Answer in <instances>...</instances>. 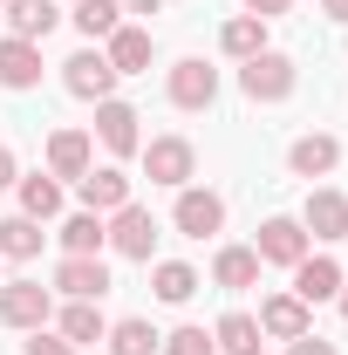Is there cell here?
<instances>
[{
  "instance_id": "obj_29",
  "label": "cell",
  "mask_w": 348,
  "mask_h": 355,
  "mask_svg": "<svg viewBox=\"0 0 348 355\" xmlns=\"http://www.w3.org/2000/svg\"><path fill=\"white\" fill-rule=\"evenodd\" d=\"M14 184H21V212H28V219H55V212H62V184H55L48 171L14 178Z\"/></svg>"
},
{
  "instance_id": "obj_8",
  "label": "cell",
  "mask_w": 348,
  "mask_h": 355,
  "mask_svg": "<svg viewBox=\"0 0 348 355\" xmlns=\"http://www.w3.org/2000/svg\"><path fill=\"white\" fill-rule=\"evenodd\" d=\"M110 246H116L123 260H150V246H157V219H150V212L130 198V205L110 219Z\"/></svg>"
},
{
  "instance_id": "obj_18",
  "label": "cell",
  "mask_w": 348,
  "mask_h": 355,
  "mask_svg": "<svg viewBox=\"0 0 348 355\" xmlns=\"http://www.w3.org/2000/svg\"><path fill=\"white\" fill-rule=\"evenodd\" d=\"M150 28H116V35H110V42H103V55H110V69H116V76H143V69H150Z\"/></svg>"
},
{
  "instance_id": "obj_3",
  "label": "cell",
  "mask_w": 348,
  "mask_h": 355,
  "mask_svg": "<svg viewBox=\"0 0 348 355\" xmlns=\"http://www.w3.org/2000/svg\"><path fill=\"white\" fill-rule=\"evenodd\" d=\"M48 314H55V294H48L42 280H7L0 287V321L7 328H28L35 335V328H48Z\"/></svg>"
},
{
  "instance_id": "obj_26",
  "label": "cell",
  "mask_w": 348,
  "mask_h": 355,
  "mask_svg": "<svg viewBox=\"0 0 348 355\" xmlns=\"http://www.w3.org/2000/svg\"><path fill=\"white\" fill-rule=\"evenodd\" d=\"M150 287H157V301H164V308H184V301L198 294V273H191L184 260H157V273H150Z\"/></svg>"
},
{
  "instance_id": "obj_22",
  "label": "cell",
  "mask_w": 348,
  "mask_h": 355,
  "mask_svg": "<svg viewBox=\"0 0 348 355\" xmlns=\"http://www.w3.org/2000/svg\"><path fill=\"white\" fill-rule=\"evenodd\" d=\"M103 335H110V321H103L96 301H69V308H62V342H69V349H89V342H103Z\"/></svg>"
},
{
  "instance_id": "obj_32",
  "label": "cell",
  "mask_w": 348,
  "mask_h": 355,
  "mask_svg": "<svg viewBox=\"0 0 348 355\" xmlns=\"http://www.w3.org/2000/svg\"><path fill=\"white\" fill-rule=\"evenodd\" d=\"M287 355H335V342H321V335L307 328V335H294V342H287Z\"/></svg>"
},
{
  "instance_id": "obj_16",
  "label": "cell",
  "mask_w": 348,
  "mask_h": 355,
  "mask_svg": "<svg viewBox=\"0 0 348 355\" xmlns=\"http://www.w3.org/2000/svg\"><path fill=\"white\" fill-rule=\"evenodd\" d=\"M35 83H42V42H14L7 35L0 42V89L21 96V89H35Z\"/></svg>"
},
{
  "instance_id": "obj_28",
  "label": "cell",
  "mask_w": 348,
  "mask_h": 355,
  "mask_svg": "<svg viewBox=\"0 0 348 355\" xmlns=\"http://www.w3.org/2000/svg\"><path fill=\"white\" fill-rule=\"evenodd\" d=\"M69 21L82 28L89 42H110V35L123 28V7H116V0H76V14H69Z\"/></svg>"
},
{
  "instance_id": "obj_5",
  "label": "cell",
  "mask_w": 348,
  "mask_h": 355,
  "mask_svg": "<svg viewBox=\"0 0 348 355\" xmlns=\"http://www.w3.org/2000/svg\"><path fill=\"white\" fill-rule=\"evenodd\" d=\"M55 287H62L69 301H103V294H110V266H103V253H62Z\"/></svg>"
},
{
  "instance_id": "obj_10",
  "label": "cell",
  "mask_w": 348,
  "mask_h": 355,
  "mask_svg": "<svg viewBox=\"0 0 348 355\" xmlns=\"http://www.w3.org/2000/svg\"><path fill=\"white\" fill-rule=\"evenodd\" d=\"M76 191H82V212H123V205H130V178L116 171V164H103V171L89 164V171L76 178Z\"/></svg>"
},
{
  "instance_id": "obj_15",
  "label": "cell",
  "mask_w": 348,
  "mask_h": 355,
  "mask_svg": "<svg viewBox=\"0 0 348 355\" xmlns=\"http://www.w3.org/2000/svg\"><path fill=\"white\" fill-rule=\"evenodd\" d=\"M294 294H301L307 308H321V301H335V294H342V266L328 260V253H307V260L294 266Z\"/></svg>"
},
{
  "instance_id": "obj_2",
  "label": "cell",
  "mask_w": 348,
  "mask_h": 355,
  "mask_svg": "<svg viewBox=\"0 0 348 355\" xmlns=\"http://www.w3.org/2000/svg\"><path fill=\"white\" fill-rule=\"evenodd\" d=\"M143 171H150V184L184 191V184H191V171H198V150H191L184 137H150V144H143Z\"/></svg>"
},
{
  "instance_id": "obj_23",
  "label": "cell",
  "mask_w": 348,
  "mask_h": 355,
  "mask_svg": "<svg viewBox=\"0 0 348 355\" xmlns=\"http://www.w3.org/2000/svg\"><path fill=\"white\" fill-rule=\"evenodd\" d=\"M103 342H110V355H157L164 335H157L143 314H123V321H110V335H103Z\"/></svg>"
},
{
  "instance_id": "obj_17",
  "label": "cell",
  "mask_w": 348,
  "mask_h": 355,
  "mask_svg": "<svg viewBox=\"0 0 348 355\" xmlns=\"http://www.w3.org/2000/svg\"><path fill=\"white\" fill-rule=\"evenodd\" d=\"M314 328V314H307L301 294H273L260 308V335H273V342H294V335H307Z\"/></svg>"
},
{
  "instance_id": "obj_6",
  "label": "cell",
  "mask_w": 348,
  "mask_h": 355,
  "mask_svg": "<svg viewBox=\"0 0 348 355\" xmlns=\"http://www.w3.org/2000/svg\"><path fill=\"white\" fill-rule=\"evenodd\" d=\"M171 219H177V232H184V239H212L218 225H225V198H218V191H198V184H184Z\"/></svg>"
},
{
  "instance_id": "obj_35",
  "label": "cell",
  "mask_w": 348,
  "mask_h": 355,
  "mask_svg": "<svg viewBox=\"0 0 348 355\" xmlns=\"http://www.w3.org/2000/svg\"><path fill=\"white\" fill-rule=\"evenodd\" d=\"M116 7H123V14H157L164 0H116Z\"/></svg>"
},
{
  "instance_id": "obj_4",
  "label": "cell",
  "mask_w": 348,
  "mask_h": 355,
  "mask_svg": "<svg viewBox=\"0 0 348 355\" xmlns=\"http://www.w3.org/2000/svg\"><path fill=\"white\" fill-rule=\"evenodd\" d=\"M62 83H69V96H82V103H110L116 69H110V55H103V48H76V55L62 62Z\"/></svg>"
},
{
  "instance_id": "obj_36",
  "label": "cell",
  "mask_w": 348,
  "mask_h": 355,
  "mask_svg": "<svg viewBox=\"0 0 348 355\" xmlns=\"http://www.w3.org/2000/svg\"><path fill=\"white\" fill-rule=\"evenodd\" d=\"M321 14L328 21H348V0H321Z\"/></svg>"
},
{
  "instance_id": "obj_31",
  "label": "cell",
  "mask_w": 348,
  "mask_h": 355,
  "mask_svg": "<svg viewBox=\"0 0 348 355\" xmlns=\"http://www.w3.org/2000/svg\"><path fill=\"white\" fill-rule=\"evenodd\" d=\"M21 355H76V349H69L62 335H48V328H35V335H28V349H21Z\"/></svg>"
},
{
  "instance_id": "obj_38",
  "label": "cell",
  "mask_w": 348,
  "mask_h": 355,
  "mask_svg": "<svg viewBox=\"0 0 348 355\" xmlns=\"http://www.w3.org/2000/svg\"><path fill=\"white\" fill-rule=\"evenodd\" d=\"M0 7H7V0H0Z\"/></svg>"
},
{
  "instance_id": "obj_27",
  "label": "cell",
  "mask_w": 348,
  "mask_h": 355,
  "mask_svg": "<svg viewBox=\"0 0 348 355\" xmlns=\"http://www.w3.org/2000/svg\"><path fill=\"white\" fill-rule=\"evenodd\" d=\"M103 239H110L103 212H69L62 219V253H103Z\"/></svg>"
},
{
  "instance_id": "obj_13",
  "label": "cell",
  "mask_w": 348,
  "mask_h": 355,
  "mask_svg": "<svg viewBox=\"0 0 348 355\" xmlns=\"http://www.w3.org/2000/svg\"><path fill=\"white\" fill-rule=\"evenodd\" d=\"M96 164V137L89 130H55L48 137V178H82Z\"/></svg>"
},
{
  "instance_id": "obj_33",
  "label": "cell",
  "mask_w": 348,
  "mask_h": 355,
  "mask_svg": "<svg viewBox=\"0 0 348 355\" xmlns=\"http://www.w3.org/2000/svg\"><path fill=\"white\" fill-rule=\"evenodd\" d=\"M294 0H246V14H260V21H273V14H287Z\"/></svg>"
},
{
  "instance_id": "obj_37",
  "label": "cell",
  "mask_w": 348,
  "mask_h": 355,
  "mask_svg": "<svg viewBox=\"0 0 348 355\" xmlns=\"http://www.w3.org/2000/svg\"><path fill=\"white\" fill-rule=\"evenodd\" d=\"M335 301H342V321H348V280H342V294H335Z\"/></svg>"
},
{
  "instance_id": "obj_25",
  "label": "cell",
  "mask_w": 348,
  "mask_h": 355,
  "mask_svg": "<svg viewBox=\"0 0 348 355\" xmlns=\"http://www.w3.org/2000/svg\"><path fill=\"white\" fill-rule=\"evenodd\" d=\"M212 342H218V355H260V321H253V314H225V321H218L212 328Z\"/></svg>"
},
{
  "instance_id": "obj_34",
  "label": "cell",
  "mask_w": 348,
  "mask_h": 355,
  "mask_svg": "<svg viewBox=\"0 0 348 355\" xmlns=\"http://www.w3.org/2000/svg\"><path fill=\"white\" fill-rule=\"evenodd\" d=\"M14 178H21V164H14V150H7V144H0V191H7V184H14Z\"/></svg>"
},
{
  "instance_id": "obj_21",
  "label": "cell",
  "mask_w": 348,
  "mask_h": 355,
  "mask_svg": "<svg viewBox=\"0 0 348 355\" xmlns=\"http://www.w3.org/2000/svg\"><path fill=\"white\" fill-rule=\"evenodd\" d=\"M218 48H225L232 62H253V55L266 48V21L260 14H232V21L218 28Z\"/></svg>"
},
{
  "instance_id": "obj_14",
  "label": "cell",
  "mask_w": 348,
  "mask_h": 355,
  "mask_svg": "<svg viewBox=\"0 0 348 355\" xmlns=\"http://www.w3.org/2000/svg\"><path fill=\"white\" fill-rule=\"evenodd\" d=\"M0 21L14 28V42H48V35H55V21H62V7H55V0H7V7H0Z\"/></svg>"
},
{
  "instance_id": "obj_24",
  "label": "cell",
  "mask_w": 348,
  "mask_h": 355,
  "mask_svg": "<svg viewBox=\"0 0 348 355\" xmlns=\"http://www.w3.org/2000/svg\"><path fill=\"white\" fill-rule=\"evenodd\" d=\"M35 253H42V219H28V212L0 219V260H35Z\"/></svg>"
},
{
  "instance_id": "obj_20",
  "label": "cell",
  "mask_w": 348,
  "mask_h": 355,
  "mask_svg": "<svg viewBox=\"0 0 348 355\" xmlns=\"http://www.w3.org/2000/svg\"><path fill=\"white\" fill-rule=\"evenodd\" d=\"M212 280L225 287V294H246V287H260V253L253 246H225L212 260Z\"/></svg>"
},
{
  "instance_id": "obj_7",
  "label": "cell",
  "mask_w": 348,
  "mask_h": 355,
  "mask_svg": "<svg viewBox=\"0 0 348 355\" xmlns=\"http://www.w3.org/2000/svg\"><path fill=\"white\" fill-rule=\"evenodd\" d=\"M253 253H260V266H301V260H307L301 219H266L260 239H253Z\"/></svg>"
},
{
  "instance_id": "obj_9",
  "label": "cell",
  "mask_w": 348,
  "mask_h": 355,
  "mask_svg": "<svg viewBox=\"0 0 348 355\" xmlns=\"http://www.w3.org/2000/svg\"><path fill=\"white\" fill-rule=\"evenodd\" d=\"M171 103L177 110H212V96H218V69H205V62H198V55H184V62H177L171 69Z\"/></svg>"
},
{
  "instance_id": "obj_11",
  "label": "cell",
  "mask_w": 348,
  "mask_h": 355,
  "mask_svg": "<svg viewBox=\"0 0 348 355\" xmlns=\"http://www.w3.org/2000/svg\"><path fill=\"white\" fill-rule=\"evenodd\" d=\"M96 137H103V150H116V157H130V150H143V130H137V110L130 103H96Z\"/></svg>"
},
{
  "instance_id": "obj_30",
  "label": "cell",
  "mask_w": 348,
  "mask_h": 355,
  "mask_svg": "<svg viewBox=\"0 0 348 355\" xmlns=\"http://www.w3.org/2000/svg\"><path fill=\"white\" fill-rule=\"evenodd\" d=\"M157 349H164V355H218V342L205 335V328H171Z\"/></svg>"
},
{
  "instance_id": "obj_1",
  "label": "cell",
  "mask_w": 348,
  "mask_h": 355,
  "mask_svg": "<svg viewBox=\"0 0 348 355\" xmlns=\"http://www.w3.org/2000/svg\"><path fill=\"white\" fill-rule=\"evenodd\" d=\"M294 83H301V76H294V62H287L280 48H260V55L239 69V89H246L253 103H287V96H294Z\"/></svg>"
},
{
  "instance_id": "obj_19",
  "label": "cell",
  "mask_w": 348,
  "mask_h": 355,
  "mask_svg": "<svg viewBox=\"0 0 348 355\" xmlns=\"http://www.w3.org/2000/svg\"><path fill=\"white\" fill-rule=\"evenodd\" d=\"M335 164H342V144H335V137H321V130L301 137V144L287 150V171H294V178H328Z\"/></svg>"
},
{
  "instance_id": "obj_12",
  "label": "cell",
  "mask_w": 348,
  "mask_h": 355,
  "mask_svg": "<svg viewBox=\"0 0 348 355\" xmlns=\"http://www.w3.org/2000/svg\"><path fill=\"white\" fill-rule=\"evenodd\" d=\"M301 232L321 239V246H328V239H348V198L342 191H314L307 212H301Z\"/></svg>"
}]
</instances>
